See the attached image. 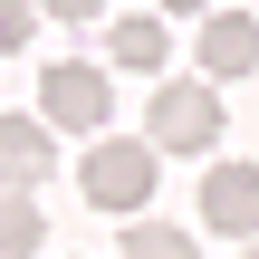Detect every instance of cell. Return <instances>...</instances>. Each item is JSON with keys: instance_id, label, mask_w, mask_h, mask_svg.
I'll return each mask as SVG.
<instances>
[{"instance_id": "1", "label": "cell", "mask_w": 259, "mask_h": 259, "mask_svg": "<svg viewBox=\"0 0 259 259\" xmlns=\"http://www.w3.org/2000/svg\"><path fill=\"white\" fill-rule=\"evenodd\" d=\"M154 163H163V154H154L144 135H96L87 163H77V192H87L96 211H125V221H135V211L154 202Z\"/></svg>"}, {"instance_id": "2", "label": "cell", "mask_w": 259, "mask_h": 259, "mask_svg": "<svg viewBox=\"0 0 259 259\" xmlns=\"http://www.w3.org/2000/svg\"><path fill=\"white\" fill-rule=\"evenodd\" d=\"M144 144H154V154H211V144H221V96H211V77H163L154 106H144Z\"/></svg>"}, {"instance_id": "3", "label": "cell", "mask_w": 259, "mask_h": 259, "mask_svg": "<svg viewBox=\"0 0 259 259\" xmlns=\"http://www.w3.org/2000/svg\"><path fill=\"white\" fill-rule=\"evenodd\" d=\"M38 115H48L58 135H106V115H115V87H106V67H87V58H58V67L38 77Z\"/></svg>"}, {"instance_id": "4", "label": "cell", "mask_w": 259, "mask_h": 259, "mask_svg": "<svg viewBox=\"0 0 259 259\" xmlns=\"http://www.w3.org/2000/svg\"><path fill=\"white\" fill-rule=\"evenodd\" d=\"M202 221L221 240H259V163H211L202 173Z\"/></svg>"}, {"instance_id": "5", "label": "cell", "mask_w": 259, "mask_h": 259, "mask_svg": "<svg viewBox=\"0 0 259 259\" xmlns=\"http://www.w3.org/2000/svg\"><path fill=\"white\" fill-rule=\"evenodd\" d=\"M58 173V125L48 115H0V183H48Z\"/></svg>"}, {"instance_id": "6", "label": "cell", "mask_w": 259, "mask_h": 259, "mask_svg": "<svg viewBox=\"0 0 259 259\" xmlns=\"http://www.w3.org/2000/svg\"><path fill=\"white\" fill-rule=\"evenodd\" d=\"M259 67V19L240 10H202V77L221 87V77H250Z\"/></svg>"}, {"instance_id": "7", "label": "cell", "mask_w": 259, "mask_h": 259, "mask_svg": "<svg viewBox=\"0 0 259 259\" xmlns=\"http://www.w3.org/2000/svg\"><path fill=\"white\" fill-rule=\"evenodd\" d=\"M106 58H115V67H144V77H154V67L173 58V38H163V19H154V10H135V19H115V29H106Z\"/></svg>"}, {"instance_id": "8", "label": "cell", "mask_w": 259, "mask_h": 259, "mask_svg": "<svg viewBox=\"0 0 259 259\" xmlns=\"http://www.w3.org/2000/svg\"><path fill=\"white\" fill-rule=\"evenodd\" d=\"M48 240V211L29 202V183H0V259H29Z\"/></svg>"}, {"instance_id": "9", "label": "cell", "mask_w": 259, "mask_h": 259, "mask_svg": "<svg viewBox=\"0 0 259 259\" xmlns=\"http://www.w3.org/2000/svg\"><path fill=\"white\" fill-rule=\"evenodd\" d=\"M125 259H202V250H192L183 221H135V231H125Z\"/></svg>"}, {"instance_id": "10", "label": "cell", "mask_w": 259, "mask_h": 259, "mask_svg": "<svg viewBox=\"0 0 259 259\" xmlns=\"http://www.w3.org/2000/svg\"><path fill=\"white\" fill-rule=\"evenodd\" d=\"M29 48V0H0V58Z\"/></svg>"}, {"instance_id": "11", "label": "cell", "mask_w": 259, "mask_h": 259, "mask_svg": "<svg viewBox=\"0 0 259 259\" xmlns=\"http://www.w3.org/2000/svg\"><path fill=\"white\" fill-rule=\"evenodd\" d=\"M38 10H48V19H96L106 0H38Z\"/></svg>"}, {"instance_id": "12", "label": "cell", "mask_w": 259, "mask_h": 259, "mask_svg": "<svg viewBox=\"0 0 259 259\" xmlns=\"http://www.w3.org/2000/svg\"><path fill=\"white\" fill-rule=\"evenodd\" d=\"M163 10H183V19H202V10H211V0H163Z\"/></svg>"}, {"instance_id": "13", "label": "cell", "mask_w": 259, "mask_h": 259, "mask_svg": "<svg viewBox=\"0 0 259 259\" xmlns=\"http://www.w3.org/2000/svg\"><path fill=\"white\" fill-rule=\"evenodd\" d=\"M240 259H259V240H250V250H240Z\"/></svg>"}]
</instances>
